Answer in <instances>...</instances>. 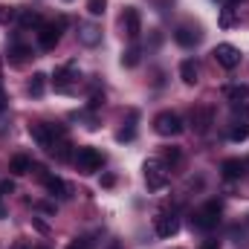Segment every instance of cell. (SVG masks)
Returning a JSON list of instances; mask_svg holds the SVG:
<instances>
[{
    "label": "cell",
    "instance_id": "cell-35",
    "mask_svg": "<svg viewBox=\"0 0 249 249\" xmlns=\"http://www.w3.org/2000/svg\"><path fill=\"white\" fill-rule=\"evenodd\" d=\"M0 217H6V206H3V194H0Z\"/></svg>",
    "mask_w": 249,
    "mask_h": 249
},
{
    "label": "cell",
    "instance_id": "cell-13",
    "mask_svg": "<svg viewBox=\"0 0 249 249\" xmlns=\"http://www.w3.org/2000/svg\"><path fill=\"white\" fill-rule=\"evenodd\" d=\"M174 41H177L180 47H194V44L200 41V29H197V26H191V23H183V26H177Z\"/></svg>",
    "mask_w": 249,
    "mask_h": 249
},
{
    "label": "cell",
    "instance_id": "cell-12",
    "mask_svg": "<svg viewBox=\"0 0 249 249\" xmlns=\"http://www.w3.org/2000/svg\"><path fill=\"white\" fill-rule=\"evenodd\" d=\"M35 171L41 174L44 186H47V191H50L53 197H67V183H64L61 177H55V174H44V168H41V165H35Z\"/></svg>",
    "mask_w": 249,
    "mask_h": 249
},
{
    "label": "cell",
    "instance_id": "cell-1",
    "mask_svg": "<svg viewBox=\"0 0 249 249\" xmlns=\"http://www.w3.org/2000/svg\"><path fill=\"white\" fill-rule=\"evenodd\" d=\"M220 214H223V206H220L217 200H209V203H203V206L191 214V226L209 232V229H214V226L220 223Z\"/></svg>",
    "mask_w": 249,
    "mask_h": 249
},
{
    "label": "cell",
    "instance_id": "cell-24",
    "mask_svg": "<svg viewBox=\"0 0 249 249\" xmlns=\"http://www.w3.org/2000/svg\"><path fill=\"white\" fill-rule=\"evenodd\" d=\"M139 64V47L133 44L130 50H124L122 53V67H136Z\"/></svg>",
    "mask_w": 249,
    "mask_h": 249
},
{
    "label": "cell",
    "instance_id": "cell-15",
    "mask_svg": "<svg viewBox=\"0 0 249 249\" xmlns=\"http://www.w3.org/2000/svg\"><path fill=\"white\" fill-rule=\"evenodd\" d=\"M18 20H20V26H23V29H41V26H44L41 15H38V12H32V9H20V12H18Z\"/></svg>",
    "mask_w": 249,
    "mask_h": 249
},
{
    "label": "cell",
    "instance_id": "cell-25",
    "mask_svg": "<svg viewBox=\"0 0 249 249\" xmlns=\"http://www.w3.org/2000/svg\"><path fill=\"white\" fill-rule=\"evenodd\" d=\"M105 9H107V0H87V12H90L93 18L105 15Z\"/></svg>",
    "mask_w": 249,
    "mask_h": 249
},
{
    "label": "cell",
    "instance_id": "cell-27",
    "mask_svg": "<svg viewBox=\"0 0 249 249\" xmlns=\"http://www.w3.org/2000/svg\"><path fill=\"white\" fill-rule=\"evenodd\" d=\"M162 162H171V165H177V162H180V151H177V148H165V154H162Z\"/></svg>",
    "mask_w": 249,
    "mask_h": 249
},
{
    "label": "cell",
    "instance_id": "cell-31",
    "mask_svg": "<svg viewBox=\"0 0 249 249\" xmlns=\"http://www.w3.org/2000/svg\"><path fill=\"white\" fill-rule=\"evenodd\" d=\"M12 191H15V186H12L9 180H3V183H0V194H12Z\"/></svg>",
    "mask_w": 249,
    "mask_h": 249
},
{
    "label": "cell",
    "instance_id": "cell-6",
    "mask_svg": "<svg viewBox=\"0 0 249 249\" xmlns=\"http://www.w3.org/2000/svg\"><path fill=\"white\" fill-rule=\"evenodd\" d=\"M154 130H157L160 136H177V133L183 130V119H180L174 110H162V113H157V119H154Z\"/></svg>",
    "mask_w": 249,
    "mask_h": 249
},
{
    "label": "cell",
    "instance_id": "cell-3",
    "mask_svg": "<svg viewBox=\"0 0 249 249\" xmlns=\"http://www.w3.org/2000/svg\"><path fill=\"white\" fill-rule=\"evenodd\" d=\"M142 171H145V186L151 191H162L171 180V171H168V165L162 160H148Z\"/></svg>",
    "mask_w": 249,
    "mask_h": 249
},
{
    "label": "cell",
    "instance_id": "cell-32",
    "mask_svg": "<svg viewBox=\"0 0 249 249\" xmlns=\"http://www.w3.org/2000/svg\"><path fill=\"white\" fill-rule=\"evenodd\" d=\"M6 110V90H3V84H0V113Z\"/></svg>",
    "mask_w": 249,
    "mask_h": 249
},
{
    "label": "cell",
    "instance_id": "cell-26",
    "mask_svg": "<svg viewBox=\"0 0 249 249\" xmlns=\"http://www.w3.org/2000/svg\"><path fill=\"white\" fill-rule=\"evenodd\" d=\"M232 23H235V12H232V6H226V9L220 12V26H223V29H229Z\"/></svg>",
    "mask_w": 249,
    "mask_h": 249
},
{
    "label": "cell",
    "instance_id": "cell-29",
    "mask_svg": "<svg viewBox=\"0 0 249 249\" xmlns=\"http://www.w3.org/2000/svg\"><path fill=\"white\" fill-rule=\"evenodd\" d=\"M67 249H87V241H84V238H75V241L67 244Z\"/></svg>",
    "mask_w": 249,
    "mask_h": 249
},
{
    "label": "cell",
    "instance_id": "cell-28",
    "mask_svg": "<svg viewBox=\"0 0 249 249\" xmlns=\"http://www.w3.org/2000/svg\"><path fill=\"white\" fill-rule=\"evenodd\" d=\"M99 105H105V93H93V96H90V107L96 110Z\"/></svg>",
    "mask_w": 249,
    "mask_h": 249
},
{
    "label": "cell",
    "instance_id": "cell-8",
    "mask_svg": "<svg viewBox=\"0 0 249 249\" xmlns=\"http://www.w3.org/2000/svg\"><path fill=\"white\" fill-rule=\"evenodd\" d=\"M154 229H157L160 238H171V235L180 232V217H177L174 212H160V214L154 217Z\"/></svg>",
    "mask_w": 249,
    "mask_h": 249
},
{
    "label": "cell",
    "instance_id": "cell-9",
    "mask_svg": "<svg viewBox=\"0 0 249 249\" xmlns=\"http://www.w3.org/2000/svg\"><path fill=\"white\" fill-rule=\"evenodd\" d=\"M119 26H122V32L130 38V41H136V38H139V32H142V18H139V9L127 6V9L122 12V18H119Z\"/></svg>",
    "mask_w": 249,
    "mask_h": 249
},
{
    "label": "cell",
    "instance_id": "cell-33",
    "mask_svg": "<svg viewBox=\"0 0 249 249\" xmlns=\"http://www.w3.org/2000/svg\"><path fill=\"white\" fill-rule=\"evenodd\" d=\"M200 249H220V241H206Z\"/></svg>",
    "mask_w": 249,
    "mask_h": 249
},
{
    "label": "cell",
    "instance_id": "cell-22",
    "mask_svg": "<svg viewBox=\"0 0 249 249\" xmlns=\"http://www.w3.org/2000/svg\"><path fill=\"white\" fill-rule=\"evenodd\" d=\"M81 41H84L87 47H96V44L102 41V32H99L96 26H90V23H87V26H81Z\"/></svg>",
    "mask_w": 249,
    "mask_h": 249
},
{
    "label": "cell",
    "instance_id": "cell-17",
    "mask_svg": "<svg viewBox=\"0 0 249 249\" xmlns=\"http://www.w3.org/2000/svg\"><path fill=\"white\" fill-rule=\"evenodd\" d=\"M29 58H32V47H26V44H15V47L9 50V64H15V67L26 64Z\"/></svg>",
    "mask_w": 249,
    "mask_h": 249
},
{
    "label": "cell",
    "instance_id": "cell-2",
    "mask_svg": "<svg viewBox=\"0 0 249 249\" xmlns=\"http://www.w3.org/2000/svg\"><path fill=\"white\" fill-rule=\"evenodd\" d=\"M29 133H32V139H35L41 148H47V151H53V148H55V142H61L64 136H67L61 124H50V122L29 124Z\"/></svg>",
    "mask_w": 249,
    "mask_h": 249
},
{
    "label": "cell",
    "instance_id": "cell-20",
    "mask_svg": "<svg viewBox=\"0 0 249 249\" xmlns=\"http://www.w3.org/2000/svg\"><path fill=\"white\" fill-rule=\"evenodd\" d=\"M197 61L194 58H186V61L180 64V78L186 81V84H197Z\"/></svg>",
    "mask_w": 249,
    "mask_h": 249
},
{
    "label": "cell",
    "instance_id": "cell-23",
    "mask_svg": "<svg viewBox=\"0 0 249 249\" xmlns=\"http://www.w3.org/2000/svg\"><path fill=\"white\" fill-rule=\"evenodd\" d=\"M133 122H136V113H130V122H127V127H122V130L116 133V139H119V142H130V139L136 136V127H133Z\"/></svg>",
    "mask_w": 249,
    "mask_h": 249
},
{
    "label": "cell",
    "instance_id": "cell-10",
    "mask_svg": "<svg viewBox=\"0 0 249 249\" xmlns=\"http://www.w3.org/2000/svg\"><path fill=\"white\" fill-rule=\"evenodd\" d=\"M212 55H214V61L220 64V67H226V70H235L241 64V50L232 47V44H217Z\"/></svg>",
    "mask_w": 249,
    "mask_h": 249
},
{
    "label": "cell",
    "instance_id": "cell-5",
    "mask_svg": "<svg viewBox=\"0 0 249 249\" xmlns=\"http://www.w3.org/2000/svg\"><path fill=\"white\" fill-rule=\"evenodd\" d=\"M212 124H214V110H212L209 105L191 107V130H194L197 136H206V133L212 130Z\"/></svg>",
    "mask_w": 249,
    "mask_h": 249
},
{
    "label": "cell",
    "instance_id": "cell-19",
    "mask_svg": "<svg viewBox=\"0 0 249 249\" xmlns=\"http://www.w3.org/2000/svg\"><path fill=\"white\" fill-rule=\"evenodd\" d=\"M223 96H226L232 105H238V102H247V99H249V87H247V84H229V87L223 90Z\"/></svg>",
    "mask_w": 249,
    "mask_h": 249
},
{
    "label": "cell",
    "instance_id": "cell-7",
    "mask_svg": "<svg viewBox=\"0 0 249 249\" xmlns=\"http://www.w3.org/2000/svg\"><path fill=\"white\" fill-rule=\"evenodd\" d=\"M61 26H64V18L53 20V23H44L38 29V47L41 50H55L58 41H61Z\"/></svg>",
    "mask_w": 249,
    "mask_h": 249
},
{
    "label": "cell",
    "instance_id": "cell-37",
    "mask_svg": "<svg viewBox=\"0 0 249 249\" xmlns=\"http://www.w3.org/2000/svg\"><path fill=\"white\" fill-rule=\"evenodd\" d=\"M220 3H223V6H235L238 0H220Z\"/></svg>",
    "mask_w": 249,
    "mask_h": 249
},
{
    "label": "cell",
    "instance_id": "cell-21",
    "mask_svg": "<svg viewBox=\"0 0 249 249\" xmlns=\"http://www.w3.org/2000/svg\"><path fill=\"white\" fill-rule=\"evenodd\" d=\"M44 87H47V75H44V72H35V75L29 78V96L41 99V96H44Z\"/></svg>",
    "mask_w": 249,
    "mask_h": 249
},
{
    "label": "cell",
    "instance_id": "cell-18",
    "mask_svg": "<svg viewBox=\"0 0 249 249\" xmlns=\"http://www.w3.org/2000/svg\"><path fill=\"white\" fill-rule=\"evenodd\" d=\"M229 139H232V142H247L249 139V119H232Z\"/></svg>",
    "mask_w": 249,
    "mask_h": 249
},
{
    "label": "cell",
    "instance_id": "cell-14",
    "mask_svg": "<svg viewBox=\"0 0 249 249\" xmlns=\"http://www.w3.org/2000/svg\"><path fill=\"white\" fill-rule=\"evenodd\" d=\"M220 171H223L226 180H241V177L247 174V162H241V160H226V162L220 165Z\"/></svg>",
    "mask_w": 249,
    "mask_h": 249
},
{
    "label": "cell",
    "instance_id": "cell-36",
    "mask_svg": "<svg viewBox=\"0 0 249 249\" xmlns=\"http://www.w3.org/2000/svg\"><path fill=\"white\" fill-rule=\"evenodd\" d=\"M6 18H9V12H6V9H3V6H0V23H3V20H6Z\"/></svg>",
    "mask_w": 249,
    "mask_h": 249
},
{
    "label": "cell",
    "instance_id": "cell-34",
    "mask_svg": "<svg viewBox=\"0 0 249 249\" xmlns=\"http://www.w3.org/2000/svg\"><path fill=\"white\" fill-rule=\"evenodd\" d=\"M113 183H116V180H113L110 174H105V177H102V186H107V188H110V186H113Z\"/></svg>",
    "mask_w": 249,
    "mask_h": 249
},
{
    "label": "cell",
    "instance_id": "cell-4",
    "mask_svg": "<svg viewBox=\"0 0 249 249\" xmlns=\"http://www.w3.org/2000/svg\"><path fill=\"white\" fill-rule=\"evenodd\" d=\"M72 162H75V168L81 171V174H93V171H99L102 168V162H105V157L96 151V148H78L75 151V157H72Z\"/></svg>",
    "mask_w": 249,
    "mask_h": 249
},
{
    "label": "cell",
    "instance_id": "cell-11",
    "mask_svg": "<svg viewBox=\"0 0 249 249\" xmlns=\"http://www.w3.org/2000/svg\"><path fill=\"white\" fill-rule=\"evenodd\" d=\"M55 90L58 93H72V84L78 81V72H75V67L72 64H64V67H58L55 70Z\"/></svg>",
    "mask_w": 249,
    "mask_h": 249
},
{
    "label": "cell",
    "instance_id": "cell-16",
    "mask_svg": "<svg viewBox=\"0 0 249 249\" xmlns=\"http://www.w3.org/2000/svg\"><path fill=\"white\" fill-rule=\"evenodd\" d=\"M9 171H12V174H18V177H23V174H29V171H32V160H29L26 154H15V157H12V162H9Z\"/></svg>",
    "mask_w": 249,
    "mask_h": 249
},
{
    "label": "cell",
    "instance_id": "cell-30",
    "mask_svg": "<svg viewBox=\"0 0 249 249\" xmlns=\"http://www.w3.org/2000/svg\"><path fill=\"white\" fill-rule=\"evenodd\" d=\"M12 249H47V247H32L29 241H18V244H15Z\"/></svg>",
    "mask_w": 249,
    "mask_h": 249
},
{
    "label": "cell",
    "instance_id": "cell-38",
    "mask_svg": "<svg viewBox=\"0 0 249 249\" xmlns=\"http://www.w3.org/2000/svg\"><path fill=\"white\" fill-rule=\"evenodd\" d=\"M0 84H3V81H0Z\"/></svg>",
    "mask_w": 249,
    "mask_h": 249
}]
</instances>
